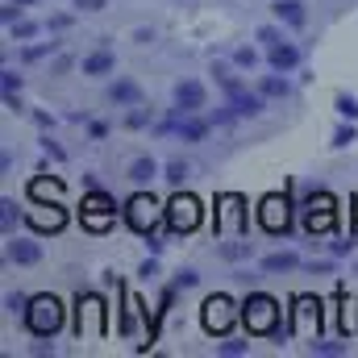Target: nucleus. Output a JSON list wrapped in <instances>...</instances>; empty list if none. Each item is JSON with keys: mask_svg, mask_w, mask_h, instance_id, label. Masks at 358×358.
Listing matches in <instances>:
<instances>
[{"mask_svg": "<svg viewBox=\"0 0 358 358\" xmlns=\"http://www.w3.org/2000/svg\"><path fill=\"white\" fill-rule=\"evenodd\" d=\"M234 117H238V108H234V104H225V108H217V113H213V125H229Z\"/></svg>", "mask_w": 358, "mask_h": 358, "instance_id": "35", "label": "nucleus"}, {"mask_svg": "<svg viewBox=\"0 0 358 358\" xmlns=\"http://www.w3.org/2000/svg\"><path fill=\"white\" fill-rule=\"evenodd\" d=\"M25 329L34 334V338H55L59 329H63V321H67V313H63V300L59 296H50V292H42V296H29V304H25Z\"/></svg>", "mask_w": 358, "mask_h": 358, "instance_id": "1", "label": "nucleus"}, {"mask_svg": "<svg viewBox=\"0 0 358 358\" xmlns=\"http://www.w3.org/2000/svg\"><path fill=\"white\" fill-rule=\"evenodd\" d=\"M113 221H117V204H113L100 187H88V196H84V225L100 234V229H108Z\"/></svg>", "mask_w": 358, "mask_h": 358, "instance_id": "5", "label": "nucleus"}, {"mask_svg": "<svg viewBox=\"0 0 358 358\" xmlns=\"http://www.w3.org/2000/svg\"><path fill=\"white\" fill-rule=\"evenodd\" d=\"M221 255H225V259H250L255 246H250V242H238V246H221Z\"/></svg>", "mask_w": 358, "mask_h": 358, "instance_id": "30", "label": "nucleus"}, {"mask_svg": "<svg viewBox=\"0 0 358 358\" xmlns=\"http://www.w3.org/2000/svg\"><path fill=\"white\" fill-rule=\"evenodd\" d=\"M4 108H13V113H21L25 104H21V96H17V92H4Z\"/></svg>", "mask_w": 358, "mask_h": 358, "instance_id": "40", "label": "nucleus"}, {"mask_svg": "<svg viewBox=\"0 0 358 358\" xmlns=\"http://www.w3.org/2000/svg\"><path fill=\"white\" fill-rule=\"evenodd\" d=\"M229 104H234V108H238V117H259V113H263V104H267V96H263V92H234V96H229Z\"/></svg>", "mask_w": 358, "mask_h": 358, "instance_id": "16", "label": "nucleus"}, {"mask_svg": "<svg viewBox=\"0 0 358 358\" xmlns=\"http://www.w3.org/2000/svg\"><path fill=\"white\" fill-rule=\"evenodd\" d=\"M108 100H113L117 108H138V104H142V88H138L134 80H113V84H108Z\"/></svg>", "mask_w": 358, "mask_h": 358, "instance_id": "15", "label": "nucleus"}, {"mask_svg": "<svg viewBox=\"0 0 358 358\" xmlns=\"http://www.w3.org/2000/svg\"><path fill=\"white\" fill-rule=\"evenodd\" d=\"M125 176L134 179L138 187H146V183H155V179L163 176V163H159L155 155H138V159H134V163L125 167Z\"/></svg>", "mask_w": 358, "mask_h": 358, "instance_id": "12", "label": "nucleus"}, {"mask_svg": "<svg viewBox=\"0 0 358 358\" xmlns=\"http://www.w3.org/2000/svg\"><path fill=\"white\" fill-rule=\"evenodd\" d=\"M67 25H71V17H67V13H59V17H50V21H46V29H50V34H59V29H67Z\"/></svg>", "mask_w": 358, "mask_h": 358, "instance_id": "38", "label": "nucleus"}, {"mask_svg": "<svg viewBox=\"0 0 358 358\" xmlns=\"http://www.w3.org/2000/svg\"><path fill=\"white\" fill-rule=\"evenodd\" d=\"M138 275H142V279H155V275H159V259H146V263L138 267Z\"/></svg>", "mask_w": 358, "mask_h": 358, "instance_id": "39", "label": "nucleus"}, {"mask_svg": "<svg viewBox=\"0 0 358 358\" xmlns=\"http://www.w3.org/2000/svg\"><path fill=\"white\" fill-rule=\"evenodd\" d=\"M59 50V42H38V46H21V63L29 67V63H42V59H50Z\"/></svg>", "mask_w": 358, "mask_h": 358, "instance_id": "22", "label": "nucleus"}, {"mask_svg": "<svg viewBox=\"0 0 358 358\" xmlns=\"http://www.w3.org/2000/svg\"><path fill=\"white\" fill-rule=\"evenodd\" d=\"M25 304H29L25 296H13V292L4 296V308H8V313H25Z\"/></svg>", "mask_w": 358, "mask_h": 358, "instance_id": "36", "label": "nucleus"}, {"mask_svg": "<svg viewBox=\"0 0 358 358\" xmlns=\"http://www.w3.org/2000/svg\"><path fill=\"white\" fill-rule=\"evenodd\" d=\"M0 84H4V92H21V76H17L13 67H4V71H0Z\"/></svg>", "mask_w": 358, "mask_h": 358, "instance_id": "32", "label": "nucleus"}, {"mask_svg": "<svg viewBox=\"0 0 358 358\" xmlns=\"http://www.w3.org/2000/svg\"><path fill=\"white\" fill-rule=\"evenodd\" d=\"M259 92H263V96H275V100H283V96H292V84H287V80H283V71H271V76H263V80H259Z\"/></svg>", "mask_w": 358, "mask_h": 358, "instance_id": "19", "label": "nucleus"}, {"mask_svg": "<svg viewBox=\"0 0 358 358\" xmlns=\"http://www.w3.org/2000/svg\"><path fill=\"white\" fill-rule=\"evenodd\" d=\"M208 125H213V121H200L196 113H183V117L171 121V134H176L179 142H204V138H208Z\"/></svg>", "mask_w": 358, "mask_h": 358, "instance_id": "11", "label": "nucleus"}, {"mask_svg": "<svg viewBox=\"0 0 358 358\" xmlns=\"http://www.w3.org/2000/svg\"><path fill=\"white\" fill-rule=\"evenodd\" d=\"M296 267H300V255L296 250H275V255L263 259V271L267 275H287V271H296Z\"/></svg>", "mask_w": 358, "mask_h": 358, "instance_id": "17", "label": "nucleus"}, {"mask_svg": "<svg viewBox=\"0 0 358 358\" xmlns=\"http://www.w3.org/2000/svg\"><path fill=\"white\" fill-rule=\"evenodd\" d=\"M155 221H159V200L155 196H146V192H138L129 204H125V225L129 229H138L142 238L155 229Z\"/></svg>", "mask_w": 358, "mask_h": 358, "instance_id": "6", "label": "nucleus"}, {"mask_svg": "<svg viewBox=\"0 0 358 358\" xmlns=\"http://www.w3.org/2000/svg\"><path fill=\"white\" fill-rule=\"evenodd\" d=\"M355 142H358L355 121H346V125H338V129H334V146H338V150H346V146H355Z\"/></svg>", "mask_w": 358, "mask_h": 358, "instance_id": "26", "label": "nucleus"}, {"mask_svg": "<svg viewBox=\"0 0 358 358\" xmlns=\"http://www.w3.org/2000/svg\"><path fill=\"white\" fill-rule=\"evenodd\" d=\"M88 134H92V138H108V125H104V121H92Z\"/></svg>", "mask_w": 358, "mask_h": 358, "instance_id": "41", "label": "nucleus"}, {"mask_svg": "<svg viewBox=\"0 0 358 358\" xmlns=\"http://www.w3.org/2000/svg\"><path fill=\"white\" fill-rule=\"evenodd\" d=\"M213 76H217V84L225 88V96H234V92H242V80H238V71H234L229 63H213Z\"/></svg>", "mask_w": 358, "mask_h": 358, "instance_id": "21", "label": "nucleus"}, {"mask_svg": "<svg viewBox=\"0 0 358 358\" xmlns=\"http://www.w3.org/2000/svg\"><path fill=\"white\" fill-rule=\"evenodd\" d=\"M163 179H167L171 187H183V183L192 179V163H187V159H171V163L163 167Z\"/></svg>", "mask_w": 358, "mask_h": 358, "instance_id": "20", "label": "nucleus"}, {"mask_svg": "<svg viewBox=\"0 0 358 358\" xmlns=\"http://www.w3.org/2000/svg\"><path fill=\"white\" fill-rule=\"evenodd\" d=\"M204 100H208V92H204V84L200 80H179L176 84V117H183V113H200L204 108Z\"/></svg>", "mask_w": 358, "mask_h": 358, "instance_id": "8", "label": "nucleus"}, {"mask_svg": "<svg viewBox=\"0 0 358 358\" xmlns=\"http://www.w3.org/2000/svg\"><path fill=\"white\" fill-rule=\"evenodd\" d=\"M267 67H271V71L292 76V71L300 67V46H296V42H287V38H283V42H275V46L267 50Z\"/></svg>", "mask_w": 358, "mask_h": 358, "instance_id": "9", "label": "nucleus"}, {"mask_svg": "<svg viewBox=\"0 0 358 358\" xmlns=\"http://www.w3.org/2000/svg\"><path fill=\"white\" fill-rule=\"evenodd\" d=\"M200 321H204V329L208 334H229L234 329V321H238V313H234V300L229 296H208L204 300V308H200Z\"/></svg>", "mask_w": 358, "mask_h": 358, "instance_id": "4", "label": "nucleus"}, {"mask_svg": "<svg viewBox=\"0 0 358 358\" xmlns=\"http://www.w3.org/2000/svg\"><path fill=\"white\" fill-rule=\"evenodd\" d=\"M304 229H308V234L334 229V208H329V204H325V208H308V213H304Z\"/></svg>", "mask_w": 358, "mask_h": 358, "instance_id": "18", "label": "nucleus"}, {"mask_svg": "<svg viewBox=\"0 0 358 358\" xmlns=\"http://www.w3.org/2000/svg\"><path fill=\"white\" fill-rule=\"evenodd\" d=\"M271 8H275V17H279V25H287V29H304V25H308V13H304V0H275Z\"/></svg>", "mask_w": 358, "mask_h": 358, "instance_id": "14", "label": "nucleus"}, {"mask_svg": "<svg viewBox=\"0 0 358 358\" xmlns=\"http://www.w3.org/2000/svg\"><path fill=\"white\" fill-rule=\"evenodd\" d=\"M4 263H17V267H34V263H42V242H38V238L8 234V242H4Z\"/></svg>", "mask_w": 358, "mask_h": 358, "instance_id": "7", "label": "nucleus"}, {"mask_svg": "<svg viewBox=\"0 0 358 358\" xmlns=\"http://www.w3.org/2000/svg\"><path fill=\"white\" fill-rule=\"evenodd\" d=\"M163 221H167V229L171 234H192L196 225H200V200L196 196H171V204L163 208Z\"/></svg>", "mask_w": 358, "mask_h": 358, "instance_id": "3", "label": "nucleus"}, {"mask_svg": "<svg viewBox=\"0 0 358 358\" xmlns=\"http://www.w3.org/2000/svg\"><path fill=\"white\" fill-rule=\"evenodd\" d=\"M21 217H25V213L17 208V200H8V196H4V200H0V225H4V234H13Z\"/></svg>", "mask_w": 358, "mask_h": 358, "instance_id": "23", "label": "nucleus"}, {"mask_svg": "<svg viewBox=\"0 0 358 358\" xmlns=\"http://www.w3.org/2000/svg\"><path fill=\"white\" fill-rule=\"evenodd\" d=\"M334 108H338V117H342V121H358V96L338 92V96H334Z\"/></svg>", "mask_w": 358, "mask_h": 358, "instance_id": "24", "label": "nucleus"}, {"mask_svg": "<svg viewBox=\"0 0 358 358\" xmlns=\"http://www.w3.org/2000/svg\"><path fill=\"white\" fill-rule=\"evenodd\" d=\"M71 8H80V13H100L104 0H71Z\"/></svg>", "mask_w": 358, "mask_h": 358, "instance_id": "37", "label": "nucleus"}, {"mask_svg": "<svg viewBox=\"0 0 358 358\" xmlns=\"http://www.w3.org/2000/svg\"><path fill=\"white\" fill-rule=\"evenodd\" d=\"M80 71H84V76H113V71H117V55H113L108 46H100V50H92V55L80 59Z\"/></svg>", "mask_w": 358, "mask_h": 358, "instance_id": "13", "label": "nucleus"}, {"mask_svg": "<svg viewBox=\"0 0 358 358\" xmlns=\"http://www.w3.org/2000/svg\"><path fill=\"white\" fill-rule=\"evenodd\" d=\"M308 350H313V355H325V358L346 355V346H342V342H317V338H313V346H308Z\"/></svg>", "mask_w": 358, "mask_h": 358, "instance_id": "28", "label": "nucleus"}, {"mask_svg": "<svg viewBox=\"0 0 358 358\" xmlns=\"http://www.w3.org/2000/svg\"><path fill=\"white\" fill-rule=\"evenodd\" d=\"M217 355L238 358V355H250V346H246V342H238V338H229V342H221V346H217Z\"/></svg>", "mask_w": 358, "mask_h": 358, "instance_id": "29", "label": "nucleus"}, {"mask_svg": "<svg viewBox=\"0 0 358 358\" xmlns=\"http://www.w3.org/2000/svg\"><path fill=\"white\" fill-rule=\"evenodd\" d=\"M234 67H238V71H255V67H259V50H255V46H238V50H234Z\"/></svg>", "mask_w": 358, "mask_h": 358, "instance_id": "25", "label": "nucleus"}, {"mask_svg": "<svg viewBox=\"0 0 358 358\" xmlns=\"http://www.w3.org/2000/svg\"><path fill=\"white\" fill-rule=\"evenodd\" d=\"M8 4H17V8H29V4H34V0H8Z\"/></svg>", "mask_w": 358, "mask_h": 358, "instance_id": "42", "label": "nucleus"}, {"mask_svg": "<svg viewBox=\"0 0 358 358\" xmlns=\"http://www.w3.org/2000/svg\"><path fill=\"white\" fill-rule=\"evenodd\" d=\"M279 317H283V308H279V300L267 296V292H255V296H246V304H242V321H246V329L259 334V338H279Z\"/></svg>", "mask_w": 358, "mask_h": 358, "instance_id": "2", "label": "nucleus"}, {"mask_svg": "<svg viewBox=\"0 0 358 358\" xmlns=\"http://www.w3.org/2000/svg\"><path fill=\"white\" fill-rule=\"evenodd\" d=\"M196 283H200V275H196L192 267H183V271L176 275V287H196Z\"/></svg>", "mask_w": 358, "mask_h": 358, "instance_id": "34", "label": "nucleus"}, {"mask_svg": "<svg viewBox=\"0 0 358 358\" xmlns=\"http://www.w3.org/2000/svg\"><path fill=\"white\" fill-rule=\"evenodd\" d=\"M146 121H150V113H146V108H142V104H138V108H134V113H129V117H125V125H129V129H142V125H146Z\"/></svg>", "mask_w": 358, "mask_h": 358, "instance_id": "33", "label": "nucleus"}, {"mask_svg": "<svg viewBox=\"0 0 358 358\" xmlns=\"http://www.w3.org/2000/svg\"><path fill=\"white\" fill-rule=\"evenodd\" d=\"M259 221H263V229H271V234H287V200L267 196L263 208H259Z\"/></svg>", "mask_w": 358, "mask_h": 358, "instance_id": "10", "label": "nucleus"}, {"mask_svg": "<svg viewBox=\"0 0 358 358\" xmlns=\"http://www.w3.org/2000/svg\"><path fill=\"white\" fill-rule=\"evenodd\" d=\"M255 38H259V42H263V46H275V42H283V34H279V29H275V25H263V29H259V34H255Z\"/></svg>", "mask_w": 358, "mask_h": 358, "instance_id": "31", "label": "nucleus"}, {"mask_svg": "<svg viewBox=\"0 0 358 358\" xmlns=\"http://www.w3.org/2000/svg\"><path fill=\"white\" fill-rule=\"evenodd\" d=\"M34 34H38V25H34V21H25V17L8 25V38H13V42H29Z\"/></svg>", "mask_w": 358, "mask_h": 358, "instance_id": "27", "label": "nucleus"}]
</instances>
